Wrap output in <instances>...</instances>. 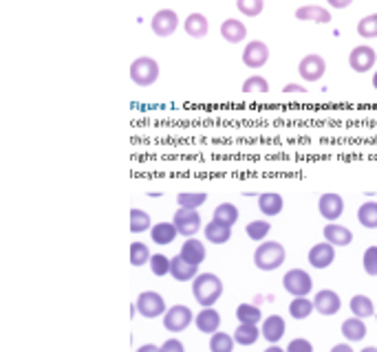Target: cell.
Segmentation results:
<instances>
[{
    "instance_id": "obj_1",
    "label": "cell",
    "mask_w": 377,
    "mask_h": 352,
    "mask_svg": "<svg viewBox=\"0 0 377 352\" xmlns=\"http://www.w3.org/2000/svg\"><path fill=\"white\" fill-rule=\"evenodd\" d=\"M192 295L203 308H212L220 299V295H223V280L210 271L199 273V276L192 280Z\"/></svg>"
},
{
    "instance_id": "obj_2",
    "label": "cell",
    "mask_w": 377,
    "mask_h": 352,
    "mask_svg": "<svg viewBox=\"0 0 377 352\" xmlns=\"http://www.w3.org/2000/svg\"><path fill=\"white\" fill-rule=\"evenodd\" d=\"M284 258H287V251L280 242L263 240L254 251V265L261 271H276L284 265Z\"/></svg>"
},
{
    "instance_id": "obj_3",
    "label": "cell",
    "mask_w": 377,
    "mask_h": 352,
    "mask_svg": "<svg viewBox=\"0 0 377 352\" xmlns=\"http://www.w3.org/2000/svg\"><path fill=\"white\" fill-rule=\"evenodd\" d=\"M131 80L137 86H152L154 82L159 80V64L154 58H137L131 64Z\"/></svg>"
},
{
    "instance_id": "obj_4",
    "label": "cell",
    "mask_w": 377,
    "mask_h": 352,
    "mask_svg": "<svg viewBox=\"0 0 377 352\" xmlns=\"http://www.w3.org/2000/svg\"><path fill=\"white\" fill-rule=\"evenodd\" d=\"M282 286L294 297H305V295L309 297L311 289H314V280H311V276L305 269H289L282 276Z\"/></svg>"
},
{
    "instance_id": "obj_5",
    "label": "cell",
    "mask_w": 377,
    "mask_h": 352,
    "mask_svg": "<svg viewBox=\"0 0 377 352\" xmlns=\"http://www.w3.org/2000/svg\"><path fill=\"white\" fill-rule=\"evenodd\" d=\"M192 321H194V312L186 304H175L163 312V328L173 335L184 333Z\"/></svg>"
},
{
    "instance_id": "obj_6",
    "label": "cell",
    "mask_w": 377,
    "mask_h": 352,
    "mask_svg": "<svg viewBox=\"0 0 377 352\" xmlns=\"http://www.w3.org/2000/svg\"><path fill=\"white\" fill-rule=\"evenodd\" d=\"M137 312L141 317H146V319H154V317H163V312L168 310L166 308V302H163V297L157 293V291H141L137 295Z\"/></svg>"
},
{
    "instance_id": "obj_7",
    "label": "cell",
    "mask_w": 377,
    "mask_h": 352,
    "mask_svg": "<svg viewBox=\"0 0 377 352\" xmlns=\"http://www.w3.org/2000/svg\"><path fill=\"white\" fill-rule=\"evenodd\" d=\"M173 223L179 231V236L186 238H194L201 231V216L197 210H186V207H179L175 212Z\"/></svg>"
},
{
    "instance_id": "obj_8",
    "label": "cell",
    "mask_w": 377,
    "mask_h": 352,
    "mask_svg": "<svg viewBox=\"0 0 377 352\" xmlns=\"http://www.w3.org/2000/svg\"><path fill=\"white\" fill-rule=\"evenodd\" d=\"M179 27V16L175 9H159L150 20V29L159 37H170Z\"/></svg>"
},
{
    "instance_id": "obj_9",
    "label": "cell",
    "mask_w": 377,
    "mask_h": 352,
    "mask_svg": "<svg viewBox=\"0 0 377 352\" xmlns=\"http://www.w3.org/2000/svg\"><path fill=\"white\" fill-rule=\"evenodd\" d=\"M318 212L329 223H337V218L344 214V199L335 192H327L318 199Z\"/></svg>"
},
{
    "instance_id": "obj_10",
    "label": "cell",
    "mask_w": 377,
    "mask_h": 352,
    "mask_svg": "<svg viewBox=\"0 0 377 352\" xmlns=\"http://www.w3.org/2000/svg\"><path fill=\"white\" fill-rule=\"evenodd\" d=\"M267 60H269V47L265 42H261V40L247 42V47L243 51V64L247 69H252V71L263 69Z\"/></svg>"
},
{
    "instance_id": "obj_11",
    "label": "cell",
    "mask_w": 377,
    "mask_h": 352,
    "mask_svg": "<svg viewBox=\"0 0 377 352\" xmlns=\"http://www.w3.org/2000/svg\"><path fill=\"white\" fill-rule=\"evenodd\" d=\"M324 71H327V62H324L322 56L318 53H309L300 60V64H298V73H300V77L305 82H318L322 80Z\"/></svg>"
},
{
    "instance_id": "obj_12",
    "label": "cell",
    "mask_w": 377,
    "mask_h": 352,
    "mask_svg": "<svg viewBox=\"0 0 377 352\" xmlns=\"http://www.w3.org/2000/svg\"><path fill=\"white\" fill-rule=\"evenodd\" d=\"M375 60H377L375 49L369 44H360L348 53V67L355 73H367L375 67Z\"/></svg>"
},
{
    "instance_id": "obj_13",
    "label": "cell",
    "mask_w": 377,
    "mask_h": 352,
    "mask_svg": "<svg viewBox=\"0 0 377 352\" xmlns=\"http://www.w3.org/2000/svg\"><path fill=\"white\" fill-rule=\"evenodd\" d=\"M314 306L322 317H333L342 308V299L333 289H322L314 297Z\"/></svg>"
},
{
    "instance_id": "obj_14",
    "label": "cell",
    "mask_w": 377,
    "mask_h": 352,
    "mask_svg": "<svg viewBox=\"0 0 377 352\" xmlns=\"http://www.w3.org/2000/svg\"><path fill=\"white\" fill-rule=\"evenodd\" d=\"M309 265L314 267V269H329L331 265H333V260H335V246L331 244V242H318V244H314L309 249Z\"/></svg>"
},
{
    "instance_id": "obj_15",
    "label": "cell",
    "mask_w": 377,
    "mask_h": 352,
    "mask_svg": "<svg viewBox=\"0 0 377 352\" xmlns=\"http://www.w3.org/2000/svg\"><path fill=\"white\" fill-rule=\"evenodd\" d=\"M170 276L177 280V282H190L199 276V265H192L184 255H175L170 258Z\"/></svg>"
},
{
    "instance_id": "obj_16",
    "label": "cell",
    "mask_w": 377,
    "mask_h": 352,
    "mask_svg": "<svg viewBox=\"0 0 377 352\" xmlns=\"http://www.w3.org/2000/svg\"><path fill=\"white\" fill-rule=\"evenodd\" d=\"M284 330H287V324H284V317L280 315H271L263 319L261 326V335L263 339H267L269 344H278L280 339L284 337Z\"/></svg>"
},
{
    "instance_id": "obj_17",
    "label": "cell",
    "mask_w": 377,
    "mask_h": 352,
    "mask_svg": "<svg viewBox=\"0 0 377 352\" xmlns=\"http://www.w3.org/2000/svg\"><path fill=\"white\" fill-rule=\"evenodd\" d=\"M322 233H324V240L331 242L333 246H348L353 242V231L340 223H329L322 229Z\"/></svg>"
},
{
    "instance_id": "obj_18",
    "label": "cell",
    "mask_w": 377,
    "mask_h": 352,
    "mask_svg": "<svg viewBox=\"0 0 377 352\" xmlns=\"http://www.w3.org/2000/svg\"><path fill=\"white\" fill-rule=\"evenodd\" d=\"M194 324L203 335H214L220 326V312L212 306V308H201L199 315H194Z\"/></svg>"
},
{
    "instance_id": "obj_19",
    "label": "cell",
    "mask_w": 377,
    "mask_h": 352,
    "mask_svg": "<svg viewBox=\"0 0 377 352\" xmlns=\"http://www.w3.org/2000/svg\"><path fill=\"white\" fill-rule=\"evenodd\" d=\"M296 18L305 20V22H318V24H329L331 22V14L329 9H324L320 5H305L296 9Z\"/></svg>"
},
{
    "instance_id": "obj_20",
    "label": "cell",
    "mask_w": 377,
    "mask_h": 352,
    "mask_svg": "<svg viewBox=\"0 0 377 352\" xmlns=\"http://www.w3.org/2000/svg\"><path fill=\"white\" fill-rule=\"evenodd\" d=\"M184 29L190 37H194V40H201V37H205L207 31H210V22H207V18L203 14L194 11V14H190L184 20Z\"/></svg>"
},
{
    "instance_id": "obj_21",
    "label": "cell",
    "mask_w": 377,
    "mask_h": 352,
    "mask_svg": "<svg viewBox=\"0 0 377 352\" xmlns=\"http://www.w3.org/2000/svg\"><path fill=\"white\" fill-rule=\"evenodd\" d=\"M220 35H223L230 44H241L247 37V27L236 18H227L220 24Z\"/></svg>"
},
{
    "instance_id": "obj_22",
    "label": "cell",
    "mask_w": 377,
    "mask_h": 352,
    "mask_svg": "<svg viewBox=\"0 0 377 352\" xmlns=\"http://www.w3.org/2000/svg\"><path fill=\"white\" fill-rule=\"evenodd\" d=\"M284 207V199L276 192H265L258 196V210H261L267 218H274L282 212Z\"/></svg>"
},
{
    "instance_id": "obj_23",
    "label": "cell",
    "mask_w": 377,
    "mask_h": 352,
    "mask_svg": "<svg viewBox=\"0 0 377 352\" xmlns=\"http://www.w3.org/2000/svg\"><path fill=\"white\" fill-rule=\"evenodd\" d=\"M369 328H367V321L360 319V317H348L342 321V337L346 339L348 344L353 342H362L364 337H367Z\"/></svg>"
},
{
    "instance_id": "obj_24",
    "label": "cell",
    "mask_w": 377,
    "mask_h": 352,
    "mask_svg": "<svg viewBox=\"0 0 377 352\" xmlns=\"http://www.w3.org/2000/svg\"><path fill=\"white\" fill-rule=\"evenodd\" d=\"M179 253L184 255L188 262H192V265H201L203 260L207 258V249H205V244L199 238H188L184 242V246H181Z\"/></svg>"
},
{
    "instance_id": "obj_25",
    "label": "cell",
    "mask_w": 377,
    "mask_h": 352,
    "mask_svg": "<svg viewBox=\"0 0 377 352\" xmlns=\"http://www.w3.org/2000/svg\"><path fill=\"white\" fill-rule=\"evenodd\" d=\"M203 236L207 242H212V244H225L232 238V227L220 225V223H216V220H210V223L203 227Z\"/></svg>"
},
{
    "instance_id": "obj_26",
    "label": "cell",
    "mask_w": 377,
    "mask_h": 352,
    "mask_svg": "<svg viewBox=\"0 0 377 352\" xmlns=\"http://www.w3.org/2000/svg\"><path fill=\"white\" fill-rule=\"evenodd\" d=\"M232 337L239 346H254L263 335H261V328H258L256 324H239L236 330L232 333Z\"/></svg>"
},
{
    "instance_id": "obj_27",
    "label": "cell",
    "mask_w": 377,
    "mask_h": 352,
    "mask_svg": "<svg viewBox=\"0 0 377 352\" xmlns=\"http://www.w3.org/2000/svg\"><path fill=\"white\" fill-rule=\"evenodd\" d=\"M177 236H179V231H177V227H175V223H166V220H163V223L152 225V229H150L152 242H154V244H161V246L175 242Z\"/></svg>"
},
{
    "instance_id": "obj_28",
    "label": "cell",
    "mask_w": 377,
    "mask_h": 352,
    "mask_svg": "<svg viewBox=\"0 0 377 352\" xmlns=\"http://www.w3.org/2000/svg\"><path fill=\"white\" fill-rule=\"evenodd\" d=\"M351 312H353V317H360V319H367V317H373L375 315V304L369 295H353L351 297Z\"/></svg>"
},
{
    "instance_id": "obj_29",
    "label": "cell",
    "mask_w": 377,
    "mask_h": 352,
    "mask_svg": "<svg viewBox=\"0 0 377 352\" xmlns=\"http://www.w3.org/2000/svg\"><path fill=\"white\" fill-rule=\"evenodd\" d=\"M212 220H216V223H220V225L234 227V225H236V220H239V207L234 203H220V205H216Z\"/></svg>"
},
{
    "instance_id": "obj_30",
    "label": "cell",
    "mask_w": 377,
    "mask_h": 352,
    "mask_svg": "<svg viewBox=\"0 0 377 352\" xmlns=\"http://www.w3.org/2000/svg\"><path fill=\"white\" fill-rule=\"evenodd\" d=\"M358 223L364 229H377V201H367L358 207Z\"/></svg>"
},
{
    "instance_id": "obj_31",
    "label": "cell",
    "mask_w": 377,
    "mask_h": 352,
    "mask_svg": "<svg viewBox=\"0 0 377 352\" xmlns=\"http://www.w3.org/2000/svg\"><path fill=\"white\" fill-rule=\"evenodd\" d=\"M316 310L314 306V299H309L307 295L305 297H294L289 302V315L294 319H307L311 317V312Z\"/></svg>"
},
{
    "instance_id": "obj_32",
    "label": "cell",
    "mask_w": 377,
    "mask_h": 352,
    "mask_svg": "<svg viewBox=\"0 0 377 352\" xmlns=\"http://www.w3.org/2000/svg\"><path fill=\"white\" fill-rule=\"evenodd\" d=\"M269 231H271L269 220H252V223H247V227H245L247 238L254 240V242H263V240H267Z\"/></svg>"
},
{
    "instance_id": "obj_33",
    "label": "cell",
    "mask_w": 377,
    "mask_h": 352,
    "mask_svg": "<svg viewBox=\"0 0 377 352\" xmlns=\"http://www.w3.org/2000/svg\"><path fill=\"white\" fill-rule=\"evenodd\" d=\"M236 319H239V324H261V319H263V312H261V308L258 306H254V304H239V308H236Z\"/></svg>"
},
{
    "instance_id": "obj_34",
    "label": "cell",
    "mask_w": 377,
    "mask_h": 352,
    "mask_svg": "<svg viewBox=\"0 0 377 352\" xmlns=\"http://www.w3.org/2000/svg\"><path fill=\"white\" fill-rule=\"evenodd\" d=\"M207 194L203 192H181L177 194V203L179 207H186V210H199L201 205H205Z\"/></svg>"
},
{
    "instance_id": "obj_35",
    "label": "cell",
    "mask_w": 377,
    "mask_h": 352,
    "mask_svg": "<svg viewBox=\"0 0 377 352\" xmlns=\"http://www.w3.org/2000/svg\"><path fill=\"white\" fill-rule=\"evenodd\" d=\"M234 344L236 342H234L232 335L216 330L210 337V352H234Z\"/></svg>"
},
{
    "instance_id": "obj_36",
    "label": "cell",
    "mask_w": 377,
    "mask_h": 352,
    "mask_svg": "<svg viewBox=\"0 0 377 352\" xmlns=\"http://www.w3.org/2000/svg\"><path fill=\"white\" fill-rule=\"evenodd\" d=\"M148 229H152L150 216L144 210H137V207H135V210H131V231L133 233H144Z\"/></svg>"
},
{
    "instance_id": "obj_37",
    "label": "cell",
    "mask_w": 377,
    "mask_h": 352,
    "mask_svg": "<svg viewBox=\"0 0 377 352\" xmlns=\"http://www.w3.org/2000/svg\"><path fill=\"white\" fill-rule=\"evenodd\" d=\"M150 249L144 244V242H133L131 244V265L133 267H144V265H148L150 262Z\"/></svg>"
},
{
    "instance_id": "obj_38",
    "label": "cell",
    "mask_w": 377,
    "mask_h": 352,
    "mask_svg": "<svg viewBox=\"0 0 377 352\" xmlns=\"http://www.w3.org/2000/svg\"><path fill=\"white\" fill-rule=\"evenodd\" d=\"M236 7L243 16L247 18H256L263 14L265 9V0H236Z\"/></svg>"
},
{
    "instance_id": "obj_39",
    "label": "cell",
    "mask_w": 377,
    "mask_h": 352,
    "mask_svg": "<svg viewBox=\"0 0 377 352\" xmlns=\"http://www.w3.org/2000/svg\"><path fill=\"white\" fill-rule=\"evenodd\" d=\"M148 265H150L152 276H157V278H163L170 273V258H166L163 253H152Z\"/></svg>"
},
{
    "instance_id": "obj_40",
    "label": "cell",
    "mask_w": 377,
    "mask_h": 352,
    "mask_svg": "<svg viewBox=\"0 0 377 352\" xmlns=\"http://www.w3.org/2000/svg\"><path fill=\"white\" fill-rule=\"evenodd\" d=\"M269 82L263 75H252L243 82V93H267Z\"/></svg>"
},
{
    "instance_id": "obj_41",
    "label": "cell",
    "mask_w": 377,
    "mask_h": 352,
    "mask_svg": "<svg viewBox=\"0 0 377 352\" xmlns=\"http://www.w3.org/2000/svg\"><path fill=\"white\" fill-rule=\"evenodd\" d=\"M362 267H364V273L371 278H377V246H369L367 251L362 255Z\"/></svg>"
},
{
    "instance_id": "obj_42",
    "label": "cell",
    "mask_w": 377,
    "mask_h": 352,
    "mask_svg": "<svg viewBox=\"0 0 377 352\" xmlns=\"http://www.w3.org/2000/svg\"><path fill=\"white\" fill-rule=\"evenodd\" d=\"M358 33L362 37H367V40H371V37H377V14H371L367 18H362L358 22Z\"/></svg>"
},
{
    "instance_id": "obj_43",
    "label": "cell",
    "mask_w": 377,
    "mask_h": 352,
    "mask_svg": "<svg viewBox=\"0 0 377 352\" xmlns=\"http://www.w3.org/2000/svg\"><path fill=\"white\" fill-rule=\"evenodd\" d=\"M284 350H287V352H314V344H311L309 339H305V337H296V339H291L289 346Z\"/></svg>"
},
{
    "instance_id": "obj_44",
    "label": "cell",
    "mask_w": 377,
    "mask_h": 352,
    "mask_svg": "<svg viewBox=\"0 0 377 352\" xmlns=\"http://www.w3.org/2000/svg\"><path fill=\"white\" fill-rule=\"evenodd\" d=\"M161 352H186V346L179 342L177 337H170V339H166V342L159 346Z\"/></svg>"
},
{
    "instance_id": "obj_45",
    "label": "cell",
    "mask_w": 377,
    "mask_h": 352,
    "mask_svg": "<svg viewBox=\"0 0 377 352\" xmlns=\"http://www.w3.org/2000/svg\"><path fill=\"white\" fill-rule=\"evenodd\" d=\"M327 3H329L333 9H346V7H351V3H353V0H327Z\"/></svg>"
},
{
    "instance_id": "obj_46",
    "label": "cell",
    "mask_w": 377,
    "mask_h": 352,
    "mask_svg": "<svg viewBox=\"0 0 377 352\" xmlns=\"http://www.w3.org/2000/svg\"><path fill=\"white\" fill-rule=\"evenodd\" d=\"M331 352H355L353 348H351V344H335L331 348Z\"/></svg>"
},
{
    "instance_id": "obj_47",
    "label": "cell",
    "mask_w": 377,
    "mask_h": 352,
    "mask_svg": "<svg viewBox=\"0 0 377 352\" xmlns=\"http://www.w3.org/2000/svg\"><path fill=\"white\" fill-rule=\"evenodd\" d=\"M137 352H161L159 346H154V344H144V346H139Z\"/></svg>"
},
{
    "instance_id": "obj_48",
    "label": "cell",
    "mask_w": 377,
    "mask_h": 352,
    "mask_svg": "<svg viewBox=\"0 0 377 352\" xmlns=\"http://www.w3.org/2000/svg\"><path fill=\"white\" fill-rule=\"evenodd\" d=\"M284 93H305V88H300L298 84H287L284 86Z\"/></svg>"
},
{
    "instance_id": "obj_49",
    "label": "cell",
    "mask_w": 377,
    "mask_h": 352,
    "mask_svg": "<svg viewBox=\"0 0 377 352\" xmlns=\"http://www.w3.org/2000/svg\"><path fill=\"white\" fill-rule=\"evenodd\" d=\"M263 352H287V350L280 348L278 344H269V348H267V350H263Z\"/></svg>"
},
{
    "instance_id": "obj_50",
    "label": "cell",
    "mask_w": 377,
    "mask_h": 352,
    "mask_svg": "<svg viewBox=\"0 0 377 352\" xmlns=\"http://www.w3.org/2000/svg\"><path fill=\"white\" fill-rule=\"evenodd\" d=\"M360 352H377V346H367V348H362Z\"/></svg>"
},
{
    "instance_id": "obj_51",
    "label": "cell",
    "mask_w": 377,
    "mask_h": 352,
    "mask_svg": "<svg viewBox=\"0 0 377 352\" xmlns=\"http://www.w3.org/2000/svg\"><path fill=\"white\" fill-rule=\"evenodd\" d=\"M373 86H375V90H377V71H375V75H373Z\"/></svg>"
},
{
    "instance_id": "obj_52",
    "label": "cell",
    "mask_w": 377,
    "mask_h": 352,
    "mask_svg": "<svg viewBox=\"0 0 377 352\" xmlns=\"http://www.w3.org/2000/svg\"><path fill=\"white\" fill-rule=\"evenodd\" d=\"M375 319H377V317H375Z\"/></svg>"
}]
</instances>
